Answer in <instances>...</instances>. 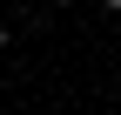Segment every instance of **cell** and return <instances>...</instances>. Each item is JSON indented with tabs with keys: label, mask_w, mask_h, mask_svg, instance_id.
<instances>
[{
	"label": "cell",
	"mask_w": 121,
	"mask_h": 115,
	"mask_svg": "<svg viewBox=\"0 0 121 115\" xmlns=\"http://www.w3.org/2000/svg\"><path fill=\"white\" fill-rule=\"evenodd\" d=\"M0 54H7V27H0Z\"/></svg>",
	"instance_id": "6da1fadb"
},
{
	"label": "cell",
	"mask_w": 121,
	"mask_h": 115,
	"mask_svg": "<svg viewBox=\"0 0 121 115\" xmlns=\"http://www.w3.org/2000/svg\"><path fill=\"white\" fill-rule=\"evenodd\" d=\"M108 7H114V14H121V0H108Z\"/></svg>",
	"instance_id": "7a4b0ae2"
},
{
	"label": "cell",
	"mask_w": 121,
	"mask_h": 115,
	"mask_svg": "<svg viewBox=\"0 0 121 115\" xmlns=\"http://www.w3.org/2000/svg\"><path fill=\"white\" fill-rule=\"evenodd\" d=\"M60 7H67V0H60Z\"/></svg>",
	"instance_id": "3957f363"
}]
</instances>
